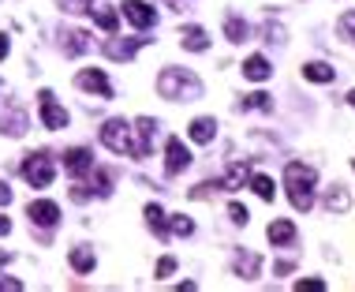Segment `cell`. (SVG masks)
Here are the masks:
<instances>
[{"instance_id":"6da1fadb","label":"cell","mask_w":355,"mask_h":292,"mask_svg":"<svg viewBox=\"0 0 355 292\" xmlns=\"http://www.w3.org/2000/svg\"><path fill=\"white\" fill-rule=\"evenodd\" d=\"M314 184H318V172L303 161H288L285 169V188H288V203H292L299 214L314 206Z\"/></svg>"},{"instance_id":"7a4b0ae2","label":"cell","mask_w":355,"mask_h":292,"mask_svg":"<svg viewBox=\"0 0 355 292\" xmlns=\"http://www.w3.org/2000/svg\"><path fill=\"white\" fill-rule=\"evenodd\" d=\"M157 94L169 98V102H195V98H202V83H198L195 71L165 68L157 75Z\"/></svg>"},{"instance_id":"3957f363","label":"cell","mask_w":355,"mask_h":292,"mask_svg":"<svg viewBox=\"0 0 355 292\" xmlns=\"http://www.w3.org/2000/svg\"><path fill=\"white\" fill-rule=\"evenodd\" d=\"M102 143L108 146L113 154H124V158H135V139H131V124L127 120H105L102 127Z\"/></svg>"},{"instance_id":"277c9868","label":"cell","mask_w":355,"mask_h":292,"mask_svg":"<svg viewBox=\"0 0 355 292\" xmlns=\"http://www.w3.org/2000/svg\"><path fill=\"white\" fill-rule=\"evenodd\" d=\"M23 176H26V184H30V188H49V184H52V176H57V165H52V158H49L45 150L26 154V161H23Z\"/></svg>"},{"instance_id":"5b68a950","label":"cell","mask_w":355,"mask_h":292,"mask_svg":"<svg viewBox=\"0 0 355 292\" xmlns=\"http://www.w3.org/2000/svg\"><path fill=\"white\" fill-rule=\"evenodd\" d=\"M38 109H41V124L49 127V131L68 127V109L57 105V94H52V90H38Z\"/></svg>"},{"instance_id":"8992f818","label":"cell","mask_w":355,"mask_h":292,"mask_svg":"<svg viewBox=\"0 0 355 292\" xmlns=\"http://www.w3.org/2000/svg\"><path fill=\"white\" fill-rule=\"evenodd\" d=\"M75 86L86 90V94H97L102 102H108V98H113V83L105 79L102 68H83V71L75 75Z\"/></svg>"},{"instance_id":"52a82bcc","label":"cell","mask_w":355,"mask_h":292,"mask_svg":"<svg viewBox=\"0 0 355 292\" xmlns=\"http://www.w3.org/2000/svg\"><path fill=\"white\" fill-rule=\"evenodd\" d=\"M26 127H30V116H26L19 105H4V109H0V135L19 139V135H26Z\"/></svg>"},{"instance_id":"ba28073f","label":"cell","mask_w":355,"mask_h":292,"mask_svg":"<svg viewBox=\"0 0 355 292\" xmlns=\"http://www.w3.org/2000/svg\"><path fill=\"white\" fill-rule=\"evenodd\" d=\"M26 217H30V225H38V229H52V225L60 221V206L52 203V199H34V203L26 206Z\"/></svg>"},{"instance_id":"9c48e42d","label":"cell","mask_w":355,"mask_h":292,"mask_svg":"<svg viewBox=\"0 0 355 292\" xmlns=\"http://www.w3.org/2000/svg\"><path fill=\"white\" fill-rule=\"evenodd\" d=\"M124 19L135 26V30H150L153 23H157V12H153L150 4H142V0H124Z\"/></svg>"},{"instance_id":"30bf717a","label":"cell","mask_w":355,"mask_h":292,"mask_svg":"<svg viewBox=\"0 0 355 292\" xmlns=\"http://www.w3.org/2000/svg\"><path fill=\"white\" fill-rule=\"evenodd\" d=\"M191 165V150L184 146V139H169L165 146V176H180Z\"/></svg>"},{"instance_id":"8fae6325","label":"cell","mask_w":355,"mask_h":292,"mask_svg":"<svg viewBox=\"0 0 355 292\" xmlns=\"http://www.w3.org/2000/svg\"><path fill=\"white\" fill-rule=\"evenodd\" d=\"M90 45H94V38H90L86 30H79V26L60 30V49H64V57H83Z\"/></svg>"},{"instance_id":"7c38bea8","label":"cell","mask_w":355,"mask_h":292,"mask_svg":"<svg viewBox=\"0 0 355 292\" xmlns=\"http://www.w3.org/2000/svg\"><path fill=\"white\" fill-rule=\"evenodd\" d=\"M131 131L139 135V139H135V161L150 158V143H153V135H157V120H150V116H139Z\"/></svg>"},{"instance_id":"4fadbf2b","label":"cell","mask_w":355,"mask_h":292,"mask_svg":"<svg viewBox=\"0 0 355 292\" xmlns=\"http://www.w3.org/2000/svg\"><path fill=\"white\" fill-rule=\"evenodd\" d=\"M146 42H150V38H108V42H105V57H108V60H124V64H127V60H131Z\"/></svg>"},{"instance_id":"5bb4252c","label":"cell","mask_w":355,"mask_h":292,"mask_svg":"<svg viewBox=\"0 0 355 292\" xmlns=\"http://www.w3.org/2000/svg\"><path fill=\"white\" fill-rule=\"evenodd\" d=\"M64 169L71 172V176H86V172H94V154L83 150V146H75V150H68L64 154Z\"/></svg>"},{"instance_id":"9a60e30c","label":"cell","mask_w":355,"mask_h":292,"mask_svg":"<svg viewBox=\"0 0 355 292\" xmlns=\"http://www.w3.org/2000/svg\"><path fill=\"white\" fill-rule=\"evenodd\" d=\"M258 270H262V259L254 251H236V259H232V273H236V277L251 281V277H258Z\"/></svg>"},{"instance_id":"2e32d148","label":"cell","mask_w":355,"mask_h":292,"mask_svg":"<svg viewBox=\"0 0 355 292\" xmlns=\"http://www.w3.org/2000/svg\"><path fill=\"white\" fill-rule=\"evenodd\" d=\"M269 75H273V64L266 57H258V53H254V57L243 60V79H251V83H266Z\"/></svg>"},{"instance_id":"e0dca14e","label":"cell","mask_w":355,"mask_h":292,"mask_svg":"<svg viewBox=\"0 0 355 292\" xmlns=\"http://www.w3.org/2000/svg\"><path fill=\"white\" fill-rule=\"evenodd\" d=\"M266 236H269V244H273V248H288V244H296V225L280 217V221H269Z\"/></svg>"},{"instance_id":"ac0fdd59","label":"cell","mask_w":355,"mask_h":292,"mask_svg":"<svg viewBox=\"0 0 355 292\" xmlns=\"http://www.w3.org/2000/svg\"><path fill=\"white\" fill-rule=\"evenodd\" d=\"M180 45H184V49H191V53H206L209 49V34L202 30V26H184V30H180Z\"/></svg>"},{"instance_id":"d6986e66","label":"cell","mask_w":355,"mask_h":292,"mask_svg":"<svg viewBox=\"0 0 355 292\" xmlns=\"http://www.w3.org/2000/svg\"><path fill=\"white\" fill-rule=\"evenodd\" d=\"M187 135H191V143H213V135H217V120L213 116H198V120H191L187 127Z\"/></svg>"},{"instance_id":"ffe728a7","label":"cell","mask_w":355,"mask_h":292,"mask_svg":"<svg viewBox=\"0 0 355 292\" xmlns=\"http://www.w3.org/2000/svg\"><path fill=\"white\" fill-rule=\"evenodd\" d=\"M243 180H251V165H247V161H232L229 172L221 176V191H236V188H243Z\"/></svg>"},{"instance_id":"44dd1931","label":"cell","mask_w":355,"mask_h":292,"mask_svg":"<svg viewBox=\"0 0 355 292\" xmlns=\"http://www.w3.org/2000/svg\"><path fill=\"white\" fill-rule=\"evenodd\" d=\"M146 225H150V232L157 236V240H165V236H169V217H165V210H161L157 203L146 206Z\"/></svg>"},{"instance_id":"7402d4cb","label":"cell","mask_w":355,"mask_h":292,"mask_svg":"<svg viewBox=\"0 0 355 292\" xmlns=\"http://www.w3.org/2000/svg\"><path fill=\"white\" fill-rule=\"evenodd\" d=\"M303 79H311V83H333L336 71H333V64L311 60V64H303Z\"/></svg>"},{"instance_id":"603a6c76","label":"cell","mask_w":355,"mask_h":292,"mask_svg":"<svg viewBox=\"0 0 355 292\" xmlns=\"http://www.w3.org/2000/svg\"><path fill=\"white\" fill-rule=\"evenodd\" d=\"M348 206H352V199H348V191H344L340 184L325 191V210H329V214H348Z\"/></svg>"},{"instance_id":"cb8c5ba5","label":"cell","mask_w":355,"mask_h":292,"mask_svg":"<svg viewBox=\"0 0 355 292\" xmlns=\"http://www.w3.org/2000/svg\"><path fill=\"white\" fill-rule=\"evenodd\" d=\"M68 259H71V270H75V273H90L97 266V259H94V251H90V248H71Z\"/></svg>"},{"instance_id":"d4e9b609","label":"cell","mask_w":355,"mask_h":292,"mask_svg":"<svg viewBox=\"0 0 355 292\" xmlns=\"http://www.w3.org/2000/svg\"><path fill=\"white\" fill-rule=\"evenodd\" d=\"M247 34H251V26L240 19V15H229L224 19V38H229L232 45H240V42H247Z\"/></svg>"},{"instance_id":"484cf974","label":"cell","mask_w":355,"mask_h":292,"mask_svg":"<svg viewBox=\"0 0 355 292\" xmlns=\"http://www.w3.org/2000/svg\"><path fill=\"white\" fill-rule=\"evenodd\" d=\"M94 23L102 26L105 34H116V30H120V12H116V8H97V12H94Z\"/></svg>"},{"instance_id":"4316f807","label":"cell","mask_w":355,"mask_h":292,"mask_svg":"<svg viewBox=\"0 0 355 292\" xmlns=\"http://www.w3.org/2000/svg\"><path fill=\"white\" fill-rule=\"evenodd\" d=\"M251 188H254V195L266 199V203H273V195H277L273 180H269V176H262V172H254V176H251Z\"/></svg>"},{"instance_id":"83f0119b","label":"cell","mask_w":355,"mask_h":292,"mask_svg":"<svg viewBox=\"0 0 355 292\" xmlns=\"http://www.w3.org/2000/svg\"><path fill=\"white\" fill-rule=\"evenodd\" d=\"M240 109H262V113H269V109H273V98L258 90V94H247V98H243Z\"/></svg>"},{"instance_id":"f1b7e54d","label":"cell","mask_w":355,"mask_h":292,"mask_svg":"<svg viewBox=\"0 0 355 292\" xmlns=\"http://www.w3.org/2000/svg\"><path fill=\"white\" fill-rule=\"evenodd\" d=\"M94 191H97V195H113V172H108V169H97L94 172Z\"/></svg>"},{"instance_id":"f546056e","label":"cell","mask_w":355,"mask_h":292,"mask_svg":"<svg viewBox=\"0 0 355 292\" xmlns=\"http://www.w3.org/2000/svg\"><path fill=\"white\" fill-rule=\"evenodd\" d=\"M169 229L176 232V236H191V232H195V221H191V217H184V214H176V217L169 221Z\"/></svg>"},{"instance_id":"4dcf8cb0","label":"cell","mask_w":355,"mask_h":292,"mask_svg":"<svg viewBox=\"0 0 355 292\" xmlns=\"http://www.w3.org/2000/svg\"><path fill=\"white\" fill-rule=\"evenodd\" d=\"M60 8L71 15H83V12H94V0H60Z\"/></svg>"},{"instance_id":"1f68e13d","label":"cell","mask_w":355,"mask_h":292,"mask_svg":"<svg viewBox=\"0 0 355 292\" xmlns=\"http://www.w3.org/2000/svg\"><path fill=\"white\" fill-rule=\"evenodd\" d=\"M336 26H340V34H344V38H352V42H355V12H344Z\"/></svg>"},{"instance_id":"d6a6232c","label":"cell","mask_w":355,"mask_h":292,"mask_svg":"<svg viewBox=\"0 0 355 292\" xmlns=\"http://www.w3.org/2000/svg\"><path fill=\"white\" fill-rule=\"evenodd\" d=\"M229 217H232L236 225H247V221H251L247 206H240V203H229Z\"/></svg>"},{"instance_id":"836d02e7","label":"cell","mask_w":355,"mask_h":292,"mask_svg":"<svg viewBox=\"0 0 355 292\" xmlns=\"http://www.w3.org/2000/svg\"><path fill=\"white\" fill-rule=\"evenodd\" d=\"M296 292H325V281H318V277L296 281Z\"/></svg>"},{"instance_id":"e575fe53","label":"cell","mask_w":355,"mask_h":292,"mask_svg":"<svg viewBox=\"0 0 355 292\" xmlns=\"http://www.w3.org/2000/svg\"><path fill=\"white\" fill-rule=\"evenodd\" d=\"M262 34H266V42H285V26H277V23H266Z\"/></svg>"},{"instance_id":"d590c367","label":"cell","mask_w":355,"mask_h":292,"mask_svg":"<svg viewBox=\"0 0 355 292\" xmlns=\"http://www.w3.org/2000/svg\"><path fill=\"white\" fill-rule=\"evenodd\" d=\"M172 270H176V259H172V255H165V259L157 262V277H169Z\"/></svg>"},{"instance_id":"8d00e7d4","label":"cell","mask_w":355,"mask_h":292,"mask_svg":"<svg viewBox=\"0 0 355 292\" xmlns=\"http://www.w3.org/2000/svg\"><path fill=\"white\" fill-rule=\"evenodd\" d=\"M71 199H75V203H86V199H90V188H86V184H75V188H71Z\"/></svg>"},{"instance_id":"74e56055","label":"cell","mask_w":355,"mask_h":292,"mask_svg":"<svg viewBox=\"0 0 355 292\" xmlns=\"http://www.w3.org/2000/svg\"><path fill=\"white\" fill-rule=\"evenodd\" d=\"M0 289H8V292H23V281H15V277H0Z\"/></svg>"},{"instance_id":"f35d334b","label":"cell","mask_w":355,"mask_h":292,"mask_svg":"<svg viewBox=\"0 0 355 292\" xmlns=\"http://www.w3.org/2000/svg\"><path fill=\"white\" fill-rule=\"evenodd\" d=\"M12 203V188H8V180H0V206Z\"/></svg>"},{"instance_id":"ab89813d","label":"cell","mask_w":355,"mask_h":292,"mask_svg":"<svg viewBox=\"0 0 355 292\" xmlns=\"http://www.w3.org/2000/svg\"><path fill=\"white\" fill-rule=\"evenodd\" d=\"M8 53H12V42H8V34H0V60H4Z\"/></svg>"},{"instance_id":"60d3db41","label":"cell","mask_w":355,"mask_h":292,"mask_svg":"<svg viewBox=\"0 0 355 292\" xmlns=\"http://www.w3.org/2000/svg\"><path fill=\"white\" fill-rule=\"evenodd\" d=\"M12 232V221H8V217H0V236H8Z\"/></svg>"},{"instance_id":"b9f144b4","label":"cell","mask_w":355,"mask_h":292,"mask_svg":"<svg viewBox=\"0 0 355 292\" xmlns=\"http://www.w3.org/2000/svg\"><path fill=\"white\" fill-rule=\"evenodd\" d=\"M348 105H355V90H352V94H348Z\"/></svg>"},{"instance_id":"7bdbcfd3","label":"cell","mask_w":355,"mask_h":292,"mask_svg":"<svg viewBox=\"0 0 355 292\" xmlns=\"http://www.w3.org/2000/svg\"><path fill=\"white\" fill-rule=\"evenodd\" d=\"M352 169H355V161H352Z\"/></svg>"}]
</instances>
